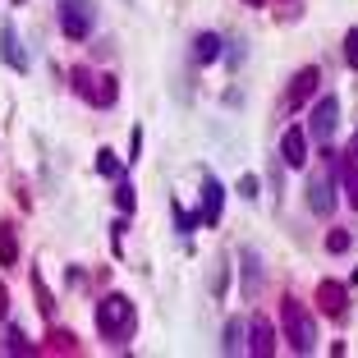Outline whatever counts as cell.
Instances as JSON below:
<instances>
[{"instance_id":"6da1fadb","label":"cell","mask_w":358,"mask_h":358,"mask_svg":"<svg viewBox=\"0 0 358 358\" xmlns=\"http://www.w3.org/2000/svg\"><path fill=\"white\" fill-rule=\"evenodd\" d=\"M96 336L106 349H124L138 336V308L129 294H101L96 299Z\"/></svg>"},{"instance_id":"7a4b0ae2","label":"cell","mask_w":358,"mask_h":358,"mask_svg":"<svg viewBox=\"0 0 358 358\" xmlns=\"http://www.w3.org/2000/svg\"><path fill=\"white\" fill-rule=\"evenodd\" d=\"M280 327H285V340L294 354H313L317 349V317L308 313V303H299L294 294L280 299Z\"/></svg>"},{"instance_id":"3957f363","label":"cell","mask_w":358,"mask_h":358,"mask_svg":"<svg viewBox=\"0 0 358 358\" xmlns=\"http://www.w3.org/2000/svg\"><path fill=\"white\" fill-rule=\"evenodd\" d=\"M322 157H327V166L317 170L313 179H308V207H313V216H322L327 221L331 211H336V189H340V152H331V143H322Z\"/></svg>"},{"instance_id":"277c9868","label":"cell","mask_w":358,"mask_h":358,"mask_svg":"<svg viewBox=\"0 0 358 358\" xmlns=\"http://www.w3.org/2000/svg\"><path fill=\"white\" fill-rule=\"evenodd\" d=\"M96 28V5L92 0H60V32L69 42H87Z\"/></svg>"},{"instance_id":"5b68a950","label":"cell","mask_w":358,"mask_h":358,"mask_svg":"<svg viewBox=\"0 0 358 358\" xmlns=\"http://www.w3.org/2000/svg\"><path fill=\"white\" fill-rule=\"evenodd\" d=\"M336 129H340V101H336V92H327V96H317L313 120H308L303 134L313 138V143H331V134H336Z\"/></svg>"},{"instance_id":"8992f818","label":"cell","mask_w":358,"mask_h":358,"mask_svg":"<svg viewBox=\"0 0 358 358\" xmlns=\"http://www.w3.org/2000/svg\"><path fill=\"white\" fill-rule=\"evenodd\" d=\"M317 308H322V317H331V322H345L349 317V289L340 280H317Z\"/></svg>"},{"instance_id":"52a82bcc","label":"cell","mask_w":358,"mask_h":358,"mask_svg":"<svg viewBox=\"0 0 358 358\" xmlns=\"http://www.w3.org/2000/svg\"><path fill=\"white\" fill-rule=\"evenodd\" d=\"M317 83H322V69H317V64H303V69L289 78V92H285L289 110H303V106L317 96Z\"/></svg>"},{"instance_id":"ba28073f","label":"cell","mask_w":358,"mask_h":358,"mask_svg":"<svg viewBox=\"0 0 358 358\" xmlns=\"http://www.w3.org/2000/svg\"><path fill=\"white\" fill-rule=\"evenodd\" d=\"M243 331H248V340H243V349H248V354H257V358H271L275 354V331H271V322H266L262 313L248 317V322H243Z\"/></svg>"},{"instance_id":"9c48e42d","label":"cell","mask_w":358,"mask_h":358,"mask_svg":"<svg viewBox=\"0 0 358 358\" xmlns=\"http://www.w3.org/2000/svg\"><path fill=\"white\" fill-rule=\"evenodd\" d=\"M280 166H289V170H303L308 166V134L303 129H285L280 134Z\"/></svg>"},{"instance_id":"30bf717a","label":"cell","mask_w":358,"mask_h":358,"mask_svg":"<svg viewBox=\"0 0 358 358\" xmlns=\"http://www.w3.org/2000/svg\"><path fill=\"white\" fill-rule=\"evenodd\" d=\"M221 202H225V189L216 175H202V211L198 221L202 225H221Z\"/></svg>"},{"instance_id":"8fae6325","label":"cell","mask_w":358,"mask_h":358,"mask_svg":"<svg viewBox=\"0 0 358 358\" xmlns=\"http://www.w3.org/2000/svg\"><path fill=\"white\" fill-rule=\"evenodd\" d=\"M0 60L10 64V69H19V74H28V55H23V42H19V32H14V23H0Z\"/></svg>"},{"instance_id":"7c38bea8","label":"cell","mask_w":358,"mask_h":358,"mask_svg":"<svg viewBox=\"0 0 358 358\" xmlns=\"http://www.w3.org/2000/svg\"><path fill=\"white\" fill-rule=\"evenodd\" d=\"M120 101V78L115 74H96V87H92V106L96 110H110Z\"/></svg>"},{"instance_id":"4fadbf2b","label":"cell","mask_w":358,"mask_h":358,"mask_svg":"<svg viewBox=\"0 0 358 358\" xmlns=\"http://www.w3.org/2000/svg\"><path fill=\"white\" fill-rule=\"evenodd\" d=\"M239 262H243V299H257V285H262V262H257L253 248H243Z\"/></svg>"},{"instance_id":"5bb4252c","label":"cell","mask_w":358,"mask_h":358,"mask_svg":"<svg viewBox=\"0 0 358 358\" xmlns=\"http://www.w3.org/2000/svg\"><path fill=\"white\" fill-rule=\"evenodd\" d=\"M221 37H216V32H198V37H193V60L198 64H216L221 60Z\"/></svg>"},{"instance_id":"9a60e30c","label":"cell","mask_w":358,"mask_h":358,"mask_svg":"<svg viewBox=\"0 0 358 358\" xmlns=\"http://www.w3.org/2000/svg\"><path fill=\"white\" fill-rule=\"evenodd\" d=\"M340 189H345L349 207L358 211V157H340Z\"/></svg>"},{"instance_id":"2e32d148","label":"cell","mask_w":358,"mask_h":358,"mask_svg":"<svg viewBox=\"0 0 358 358\" xmlns=\"http://www.w3.org/2000/svg\"><path fill=\"white\" fill-rule=\"evenodd\" d=\"M14 262H19V230H14V221H0V266Z\"/></svg>"},{"instance_id":"e0dca14e","label":"cell","mask_w":358,"mask_h":358,"mask_svg":"<svg viewBox=\"0 0 358 358\" xmlns=\"http://www.w3.org/2000/svg\"><path fill=\"white\" fill-rule=\"evenodd\" d=\"M37 349H42V354H78V336L55 327L51 336H46V345H37Z\"/></svg>"},{"instance_id":"ac0fdd59","label":"cell","mask_w":358,"mask_h":358,"mask_svg":"<svg viewBox=\"0 0 358 358\" xmlns=\"http://www.w3.org/2000/svg\"><path fill=\"white\" fill-rule=\"evenodd\" d=\"M69 87H74L83 101H92V87H96V74L87 69V64H74V74H69Z\"/></svg>"},{"instance_id":"d6986e66","label":"cell","mask_w":358,"mask_h":358,"mask_svg":"<svg viewBox=\"0 0 358 358\" xmlns=\"http://www.w3.org/2000/svg\"><path fill=\"white\" fill-rule=\"evenodd\" d=\"M5 349H10V354H42V349L32 345V340L23 336L19 327H5Z\"/></svg>"},{"instance_id":"ffe728a7","label":"cell","mask_w":358,"mask_h":358,"mask_svg":"<svg viewBox=\"0 0 358 358\" xmlns=\"http://www.w3.org/2000/svg\"><path fill=\"white\" fill-rule=\"evenodd\" d=\"M96 170H101L106 179H120V175H124V161H120L110 148H101V152H96Z\"/></svg>"},{"instance_id":"44dd1931","label":"cell","mask_w":358,"mask_h":358,"mask_svg":"<svg viewBox=\"0 0 358 358\" xmlns=\"http://www.w3.org/2000/svg\"><path fill=\"white\" fill-rule=\"evenodd\" d=\"M134 202H138L134 184H129V179L120 175V179H115V207H120V216H129V211H134Z\"/></svg>"},{"instance_id":"7402d4cb","label":"cell","mask_w":358,"mask_h":358,"mask_svg":"<svg viewBox=\"0 0 358 358\" xmlns=\"http://www.w3.org/2000/svg\"><path fill=\"white\" fill-rule=\"evenodd\" d=\"M32 299H37V308H42L46 317L55 313V299H51V289H46V280H42V271H32Z\"/></svg>"},{"instance_id":"603a6c76","label":"cell","mask_w":358,"mask_h":358,"mask_svg":"<svg viewBox=\"0 0 358 358\" xmlns=\"http://www.w3.org/2000/svg\"><path fill=\"white\" fill-rule=\"evenodd\" d=\"M221 349H225V354H243V322H230V327H225Z\"/></svg>"},{"instance_id":"cb8c5ba5","label":"cell","mask_w":358,"mask_h":358,"mask_svg":"<svg viewBox=\"0 0 358 358\" xmlns=\"http://www.w3.org/2000/svg\"><path fill=\"white\" fill-rule=\"evenodd\" d=\"M349 243H354L349 230H327V253H349Z\"/></svg>"},{"instance_id":"d4e9b609","label":"cell","mask_w":358,"mask_h":358,"mask_svg":"<svg viewBox=\"0 0 358 358\" xmlns=\"http://www.w3.org/2000/svg\"><path fill=\"white\" fill-rule=\"evenodd\" d=\"M345 64H349V69H358V28L345 32Z\"/></svg>"},{"instance_id":"484cf974","label":"cell","mask_w":358,"mask_h":358,"mask_svg":"<svg viewBox=\"0 0 358 358\" xmlns=\"http://www.w3.org/2000/svg\"><path fill=\"white\" fill-rule=\"evenodd\" d=\"M239 193H243V198H257V179L243 175V179H239Z\"/></svg>"},{"instance_id":"4316f807","label":"cell","mask_w":358,"mask_h":358,"mask_svg":"<svg viewBox=\"0 0 358 358\" xmlns=\"http://www.w3.org/2000/svg\"><path fill=\"white\" fill-rule=\"evenodd\" d=\"M10 313V289H5V285H0V317Z\"/></svg>"},{"instance_id":"83f0119b","label":"cell","mask_w":358,"mask_h":358,"mask_svg":"<svg viewBox=\"0 0 358 358\" xmlns=\"http://www.w3.org/2000/svg\"><path fill=\"white\" fill-rule=\"evenodd\" d=\"M243 5H253V10H262V5H266V0H243Z\"/></svg>"}]
</instances>
